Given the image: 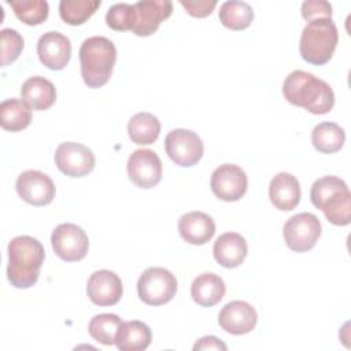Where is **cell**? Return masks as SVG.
Returning <instances> with one entry per match:
<instances>
[{"label":"cell","instance_id":"4dcf8cb0","mask_svg":"<svg viewBox=\"0 0 351 351\" xmlns=\"http://www.w3.org/2000/svg\"><path fill=\"white\" fill-rule=\"evenodd\" d=\"M136 22L134 7L129 3L112 4L106 14V23L108 27L117 32L133 30Z\"/></svg>","mask_w":351,"mask_h":351},{"label":"cell","instance_id":"e0dca14e","mask_svg":"<svg viewBox=\"0 0 351 351\" xmlns=\"http://www.w3.org/2000/svg\"><path fill=\"white\" fill-rule=\"evenodd\" d=\"M37 55L48 69L62 70L70 60L71 43L69 37L59 32H47L37 41Z\"/></svg>","mask_w":351,"mask_h":351},{"label":"cell","instance_id":"277c9868","mask_svg":"<svg viewBox=\"0 0 351 351\" xmlns=\"http://www.w3.org/2000/svg\"><path fill=\"white\" fill-rule=\"evenodd\" d=\"M78 55L84 82L89 88L106 85L117 62V48L114 43L103 36L89 37L81 44Z\"/></svg>","mask_w":351,"mask_h":351},{"label":"cell","instance_id":"7a4b0ae2","mask_svg":"<svg viewBox=\"0 0 351 351\" xmlns=\"http://www.w3.org/2000/svg\"><path fill=\"white\" fill-rule=\"evenodd\" d=\"M7 278L15 288L33 287L45 258L43 244L32 236H16L8 243Z\"/></svg>","mask_w":351,"mask_h":351},{"label":"cell","instance_id":"ba28073f","mask_svg":"<svg viewBox=\"0 0 351 351\" xmlns=\"http://www.w3.org/2000/svg\"><path fill=\"white\" fill-rule=\"evenodd\" d=\"M165 149L169 158L181 167L196 165L204 151L202 138L189 129H174L165 138Z\"/></svg>","mask_w":351,"mask_h":351},{"label":"cell","instance_id":"d4e9b609","mask_svg":"<svg viewBox=\"0 0 351 351\" xmlns=\"http://www.w3.org/2000/svg\"><path fill=\"white\" fill-rule=\"evenodd\" d=\"M160 133V122L151 112H137L128 122V134L134 144H152Z\"/></svg>","mask_w":351,"mask_h":351},{"label":"cell","instance_id":"6da1fadb","mask_svg":"<svg viewBox=\"0 0 351 351\" xmlns=\"http://www.w3.org/2000/svg\"><path fill=\"white\" fill-rule=\"evenodd\" d=\"M282 95L291 104L317 115L328 114L335 104V93L330 85L303 70H295L285 77Z\"/></svg>","mask_w":351,"mask_h":351},{"label":"cell","instance_id":"9a60e30c","mask_svg":"<svg viewBox=\"0 0 351 351\" xmlns=\"http://www.w3.org/2000/svg\"><path fill=\"white\" fill-rule=\"evenodd\" d=\"M86 293L92 303L97 306L117 304L123 293L122 281L111 270H97L88 278Z\"/></svg>","mask_w":351,"mask_h":351},{"label":"cell","instance_id":"2e32d148","mask_svg":"<svg viewBox=\"0 0 351 351\" xmlns=\"http://www.w3.org/2000/svg\"><path fill=\"white\" fill-rule=\"evenodd\" d=\"M258 322L255 308L244 300H232L226 303L218 314L219 326L232 335H245L251 332Z\"/></svg>","mask_w":351,"mask_h":351},{"label":"cell","instance_id":"f546056e","mask_svg":"<svg viewBox=\"0 0 351 351\" xmlns=\"http://www.w3.org/2000/svg\"><path fill=\"white\" fill-rule=\"evenodd\" d=\"M16 18L26 25L34 26L48 18L49 5L45 0H8Z\"/></svg>","mask_w":351,"mask_h":351},{"label":"cell","instance_id":"d6986e66","mask_svg":"<svg viewBox=\"0 0 351 351\" xmlns=\"http://www.w3.org/2000/svg\"><path fill=\"white\" fill-rule=\"evenodd\" d=\"M300 185L295 176L281 171L276 174L269 185V197L273 206L281 211L293 210L300 202Z\"/></svg>","mask_w":351,"mask_h":351},{"label":"cell","instance_id":"d6a6232c","mask_svg":"<svg viewBox=\"0 0 351 351\" xmlns=\"http://www.w3.org/2000/svg\"><path fill=\"white\" fill-rule=\"evenodd\" d=\"M302 16L308 22L317 18H330L332 5L325 0H306L302 3Z\"/></svg>","mask_w":351,"mask_h":351},{"label":"cell","instance_id":"8992f818","mask_svg":"<svg viewBox=\"0 0 351 351\" xmlns=\"http://www.w3.org/2000/svg\"><path fill=\"white\" fill-rule=\"evenodd\" d=\"M177 292V278L165 267H148L137 281L138 298L148 306H162Z\"/></svg>","mask_w":351,"mask_h":351},{"label":"cell","instance_id":"7c38bea8","mask_svg":"<svg viewBox=\"0 0 351 351\" xmlns=\"http://www.w3.org/2000/svg\"><path fill=\"white\" fill-rule=\"evenodd\" d=\"M129 180L140 188L149 189L162 180V162L156 152L151 149H136L128 159Z\"/></svg>","mask_w":351,"mask_h":351},{"label":"cell","instance_id":"1f68e13d","mask_svg":"<svg viewBox=\"0 0 351 351\" xmlns=\"http://www.w3.org/2000/svg\"><path fill=\"white\" fill-rule=\"evenodd\" d=\"M1 66H7L18 59L23 49V38L15 29H1Z\"/></svg>","mask_w":351,"mask_h":351},{"label":"cell","instance_id":"83f0119b","mask_svg":"<svg viewBox=\"0 0 351 351\" xmlns=\"http://www.w3.org/2000/svg\"><path fill=\"white\" fill-rule=\"evenodd\" d=\"M100 4V0H62L59 3V15L69 25H82L95 14Z\"/></svg>","mask_w":351,"mask_h":351},{"label":"cell","instance_id":"44dd1931","mask_svg":"<svg viewBox=\"0 0 351 351\" xmlns=\"http://www.w3.org/2000/svg\"><path fill=\"white\" fill-rule=\"evenodd\" d=\"M22 99L36 111H44L52 107L56 100V89L53 84L40 75L27 78L21 88Z\"/></svg>","mask_w":351,"mask_h":351},{"label":"cell","instance_id":"836d02e7","mask_svg":"<svg viewBox=\"0 0 351 351\" xmlns=\"http://www.w3.org/2000/svg\"><path fill=\"white\" fill-rule=\"evenodd\" d=\"M186 12L195 18H204L213 12L217 5L215 0H180Z\"/></svg>","mask_w":351,"mask_h":351},{"label":"cell","instance_id":"4316f807","mask_svg":"<svg viewBox=\"0 0 351 351\" xmlns=\"http://www.w3.org/2000/svg\"><path fill=\"white\" fill-rule=\"evenodd\" d=\"M218 16L225 27L230 30H243L251 25L254 11L252 7L245 1L229 0L221 4Z\"/></svg>","mask_w":351,"mask_h":351},{"label":"cell","instance_id":"ffe728a7","mask_svg":"<svg viewBox=\"0 0 351 351\" xmlns=\"http://www.w3.org/2000/svg\"><path fill=\"white\" fill-rule=\"evenodd\" d=\"M248 252L245 239L236 232L222 233L214 243L213 254L215 261L226 267L233 269L240 266Z\"/></svg>","mask_w":351,"mask_h":351},{"label":"cell","instance_id":"30bf717a","mask_svg":"<svg viewBox=\"0 0 351 351\" xmlns=\"http://www.w3.org/2000/svg\"><path fill=\"white\" fill-rule=\"evenodd\" d=\"M210 186L218 199L225 202H237L247 192V174L237 165L223 163L213 171Z\"/></svg>","mask_w":351,"mask_h":351},{"label":"cell","instance_id":"5bb4252c","mask_svg":"<svg viewBox=\"0 0 351 351\" xmlns=\"http://www.w3.org/2000/svg\"><path fill=\"white\" fill-rule=\"evenodd\" d=\"M136 22L133 33L140 37L154 34L162 21L167 19L173 12V3L170 0H141L133 4Z\"/></svg>","mask_w":351,"mask_h":351},{"label":"cell","instance_id":"ac0fdd59","mask_svg":"<svg viewBox=\"0 0 351 351\" xmlns=\"http://www.w3.org/2000/svg\"><path fill=\"white\" fill-rule=\"evenodd\" d=\"M180 236L189 244L203 245L215 233L214 219L202 211H189L178 219Z\"/></svg>","mask_w":351,"mask_h":351},{"label":"cell","instance_id":"9c48e42d","mask_svg":"<svg viewBox=\"0 0 351 351\" xmlns=\"http://www.w3.org/2000/svg\"><path fill=\"white\" fill-rule=\"evenodd\" d=\"M51 244L60 259L75 262L85 258L89 248V239L81 226L66 222L53 229Z\"/></svg>","mask_w":351,"mask_h":351},{"label":"cell","instance_id":"8fae6325","mask_svg":"<svg viewBox=\"0 0 351 351\" xmlns=\"http://www.w3.org/2000/svg\"><path fill=\"white\" fill-rule=\"evenodd\" d=\"M96 159L90 148L84 144L66 141L58 145L55 151V165L69 177H84L95 167Z\"/></svg>","mask_w":351,"mask_h":351},{"label":"cell","instance_id":"7402d4cb","mask_svg":"<svg viewBox=\"0 0 351 351\" xmlns=\"http://www.w3.org/2000/svg\"><path fill=\"white\" fill-rule=\"evenodd\" d=\"M151 329L147 324L133 319V321H122L117 337L115 344L121 351H144L151 344Z\"/></svg>","mask_w":351,"mask_h":351},{"label":"cell","instance_id":"f1b7e54d","mask_svg":"<svg viewBox=\"0 0 351 351\" xmlns=\"http://www.w3.org/2000/svg\"><path fill=\"white\" fill-rule=\"evenodd\" d=\"M121 318L117 314L103 313L95 315L88 326L89 335L99 343L104 346L115 344V337L118 328L121 325Z\"/></svg>","mask_w":351,"mask_h":351},{"label":"cell","instance_id":"484cf974","mask_svg":"<svg viewBox=\"0 0 351 351\" xmlns=\"http://www.w3.org/2000/svg\"><path fill=\"white\" fill-rule=\"evenodd\" d=\"M344 141V129L335 122H321L311 132V143L314 148L322 154H333L340 151Z\"/></svg>","mask_w":351,"mask_h":351},{"label":"cell","instance_id":"4fadbf2b","mask_svg":"<svg viewBox=\"0 0 351 351\" xmlns=\"http://www.w3.org/2000/svg\"><path fill=\"white\" fill-rule=\"evenodd\" d=\"M15 188L19 197L33 206L49 204L56 192L53 181L40 170H26L21 173L16 178Z\"/></svg>","mask_w":351,"mask_h":351},{"label":"cell","instance_id":"cb8c5ba5","mask_svg":"<svg viewBox=\"0 0 351 351\" xmlns=\"http://www.w3.org/2000/svg\"><path fill=\"white\" fill-rule=\"evenodd\" d=\"M32 122V108L23 99H7L0 104V125L10 132H19Z\"/></svg>","mask_w":351,"mask_h":351},{"label":"cell","instance_id":"e575fe53","mask_svg":"<svg viewBox=\"0 0 351 351\" xmlns=\"http://www.w3.org/2000/svg\"><path fill=\"white\" fill-rule=\"evenodd\" d=\"M193 350H222V351H226L228 347L225 343H222L218 337L215 336H204L202 339H199L195 346H193Z\"/></svg>","mask_w":351,"mask_h":351},{"label":"cell","instance_id":"3957f363","mask_svg":"<svg viewBox=\"0 0 351 351\" xmlns=\"http://www.w3.org/2000/svg\"><path fill=\"white\" fill-rule=\"evenodd\" d=\"M311 203L336 226L351 222V193L348 185L336 176H325L314 181L310 191Z\"/></svg>","mask_w":351,"mask_h":351},{"label":"cell","instance_id":"603a6c76","mask_svg":"<svg viewBox=\"0 0 351 351\" xmlns=\"http://www.w3.org/2000/svg\"><path fill=\"white\" fill-rule=\"evenodd\" d=\"M225 291L223 280L215 273H203L191 285V296L202 307H211L219 303Z\"/></svg>","mask_w":351,"mask_h":351},{"label":"cell","instance_id":"52a82bcc","mask_svg":"<svg viewBox=\"0 0 351 351\" xmlns=\"http://www.w3.org/2000/svg\"><path fill=\"white\" fill-rule=\"evenodd\" d=\"M285 244L295 252L311 250L321 236V222L311 213L292 215L282 228Z\"/></svg>","mask_w":351,"mask_h":351},{"label":"cell","instance_id":"5b68a950","mask_svg":"<svg viewBox=\"0 0 351 351\" xmlns=\"http://www.w3.org/2000/svg\"><path fill=\"white\" fill-rule=\"evenodd\" d=\"M337 41L339 32L332 18H317L304 26L299 41V51L307 63L322 66L330 60Z\"/></svg>","mask_w":351,"mask_h":351}]
</instances>
